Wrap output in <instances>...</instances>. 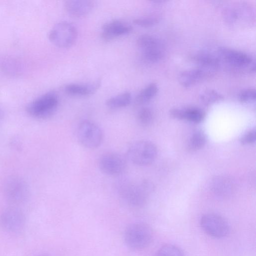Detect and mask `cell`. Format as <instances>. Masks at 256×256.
Masks as SVG:
<instances>
[{
    "label": "cell",
    "mask_w": 256,
    "mask_h": 256,
    "mask_svg": "<svg viewBox=\"0 0 256 256\" xmlns=\"http://www.w3.org/2000/svg\"><path fill=\"white\" fill-rule=\"evenodd\" d=\"M99 80L86 84H70L64 87L65 92L69 94L86 96L94 94L100 86Z\"/></svg>",
    "instance_id": "2e32d148"
},
{
    "label": "cell",
    "mask_w": 256,
    "mask_h": 256,
    "mask_svg": "<svg viewBox=\"0 0 256 256\" xmlns=\"http://www.w3.org/2000/svg\"><path fill=\"white\" fill-rule=\"evenodd\" d=\"M3 190L4 196L10 202L22 204L28 198L29 188L27 183L18 176H10L4 182Z\"/></svg>",
    "instance_id": "52a82bcc"
},
{
    "label": "cell",
    "mask_w": 256,
    "mask_h": 256,
    "mask_svg": "<svg viewBox=\"0 0 256 256\" xmlns=\"http://www.w3.org/2000/svg\"><path fill=\"white\" fill-rule=\"evenodd\" d=\"M136 44L142 52L164 50L163 42L158 38L150 34H142L137 39Z\"/></svg>",
    "instance_id": "d6986e66"
},
{
    "label": "cell",
    "mask_w": 256,
    "mask_h": 256,
    "mask_svg": "<svg viewBox=\"0 0 256 256\" xmlns=\"http://www.w3.org/2000/svg\"><path fill=\"white\" fill-rule=\"evenodd\" d=\"M200 98L204 104L209 106L222 100L224 96L214 90L208 89L201 94Z\"/></svg>",
    "instance_id": "603a6c76"
},
{
    "label": "cell",
    "mask_w": 256,
    "mask_h": 256,
    "mask_svg": "<svg viewBox=\"0 0 256 256\" xmlns=\"http://www.w3.org/2000/svg\"><path fill=\"white\" fill-rule=\"evenodd\" d=\"M256 140V132L255 129H252L244 134L240 138V142L244 145L252 144Z\"/></svg>",
    "instance_id": "f546056e"
},
{
    "label": "cell",
    "mask_w": 256,
    "mask_h": 256,
    "mask_svg": "<svg viewBox=\"0 0 256 256\" xmlns=\"http://www.w3.org/2000/svg\"><path fill=\"white\" fill-rule=\"evenodd\" d=\"M256 98V91L254 88L244 90L238 94V100L242 102H254Z\"/></svg>",
    "instance_id": "f1b7e54d"
},
{
    "label": "cell",
    "mask_w": 256,
    "mask_h": 256,
    "mask_svg": "<svg viewBox=\"0 0 256 256\" xmlns=\"http://www.w3.org/2000/svg\"><path fill=\"white\" fill-rule=\"evenodd\" d=\"M58 105V97L54 92H48L38 96L30 102L26 110L30 116L40 119L48 118L56 110Z\"/></svg>",
    "instance_id": "277c9868"
},
{
    "label": "cell",
    "mask_w": 256,
    "mask_h": 256,
    "mask_svg": "<svg viewBox=\"0 0 256 256\" xmlns=\"http://www.w3.org/2000/svg\"><path fill=\"white\" fill-rule=\"evenodd\" d=\"M164 50H154L142 52L143 59L148 62H156L164 56Z\"/></svg>",
    "instance_id": "4316f807"
},
{
    "label": "cell",
    "mask_w": 256,
    "mask_h": 256,
    "mask_svg": "<svg viewBox=\"0 0 256 256\" xmlns=\"http://www.w3.org/2000/svg\"><path fill=\"white\" fill-rule=\"evenodd\" d=\"M139 123L144 126H147L152 122L154 114L151 109L148 108H142L138 112L137 116Z\"/></svg>",
    "instance_id": "d4e9b609"
},
{
    "label": "cell",
    "mask_w": 256,
    "mask_h": 256,
    "mask_svg": "<svg viewBox=\"0 0 256 256\" xmlns=\"http://www.w3.org/2000/svg\"><path fill=\"white\" fill-rule=\"evenodd\" d=\"M78 32L75 26L68 22L62 21L56 24L48 34V39L54 46L66 48L76 42Z\"/></svg>",
    "instance_id": "8992f818"
},
{
    "label": "cell",
    "mask_w": 256,
    "mask_h": 256,
    "mask_svg": "<svg viewBox=\"0 0 256 256\" xmlns=\"http://www.w3.org/2000/svg\"></svg>",
    "instance_id": "1f68e13d"
},
{
    "label": "cell",
    "mask_w": 256,
    "mask_h": 256,
    "mask_svg": "<svg viewBox=\"0 0 256 256\" xmlns=\"http://www.w3.org/2000/svg\"><path fill=\"white\" fill-rule=\"evenodd\" d=\"M25 222L24 214L17 208H8L0 215L1 227L10 233L16 234L21 232L24 226Z\"/></svg>",
    "instance_id": "30bf717a"
},
{
    "label": "cell",
    "mask_w": 256,
    "mask_h": 256,
    "mask_svg": "<svg viewBox=\"0 0 256 256\" xmlns=\"http://www.w3.org/2000/svg\"><path fill=\"white\" fill-rule=\"evenodd\" d=\"M100 171L108 176H118L124 172L127 166L126 157L116 152H106L100 158L98 162Z\"/></svg>",
    "instance_id": "9c48e42d"
},
{
    "label": "cell",
    "mask_w": 256,
    "mask_h": 256,
    "mask_svg": "<svg viewBox=\"0 0 256 256\" xmlns=\"http://www.w3.org/2000/svg\"><path fill=\"white\" fill-rule=\"evenodd\" d=\"M212 192L219 198H226L234 192V185L232 180L225 176H217L210 182Z\"/></svg>",
    "instance_id": "4fadbf2b"
},
{
    "label": "cell",
    "mask_w": 256,
    "mask_h": 256,
    "mask_svg": "<svg viewBox=\"0 0 256 256\" xmlns=\"http://www.w3.org/2000/svg\"><path fill=\"white\" fill-rule=\"evenodd\" d=\"M153 232L151 228L142 222L129 224L124 234L126 245L133 250H140L146 248L152 242Z\"/></svg>",
    "instance_id": "7a4b0ae2"
},
{
    "label": "cell",
    "mask_w": 256,
    "mask_h": 256,
    "mask_svg": "<svg viewBox=\"0 0 256 256\" xmlns=\"http://www.w3.org/2000/svg\"><path fill=\"white\" fill-rule=\"evenodd\" d=\"M159 22V18L156 16H146L136 18L133 22L140 27L150 28L152 27Z\"/></svg>",
    "instance_id": "83f0119b"
},
{
    "label": "cell",
    "mask_w": 256,
    "mask_h": 256,
    "mask_svg": "<svg viewBox=\"0 0 256 256\" xmlns=\"http://www.w3.org/2000/svg\"><path fill=\"white\" fill-rule=\"evenodd\" d=\"M170 114L174 118L186 120L194 124L202 122L205 116L204 112L196 107L174 108L170 111Z\"/></svg>",
    "instance_id": "5bb4252c"
},
{
    "label": "cell",
    "mask_w": 256,
    "mask_h": 256,
    "mask_svg": "<svg viewBox=\"0 0 256 256\" xmlns=\"http://www.w3.org/2000/svg\"><path fill=\"white\" fill-rule=\"evenodd\" d=\"M1 65L3 70L9 74H16L20 70V64L12 58L2 60Z\"/></svg>",
    "instance_id": "484cf974"
},
{
    "label": "cell",
    "mask_w": 256,
    "mask_h": 256,
    "mask_svg": "<svg viewBox=\"0 0 256 256\" xmlns=\"http://www.w3.org/2000/svg\"><path fill=\"white\" fill-rule=\"evenodd\" d=\"M158 90V86L156 84H150L138 94L135 99L136 103L138 104H142L148 102L154 98Z\"/></svg>",
    "instance_id": "ffe728a7"
},
{
    "label": "cell",
    "mask_w": 256,
    "mask_h": 256,
    "mask_svg": "<svg viewBox=\"0 0 256 256\" xmlns=\"http://www.w3.org/2000/svg\"><path fill=\"white\" fill-rule=\"evenodd\" d=\"M76 137L84 147L94 149L100 146L102 142L104 134L98 124L93 121L85 120L78 124Z\"/></svg>",
    "instance_id": "5b68a950"
},
{
    "label": "cell",
    "mask_w": 256,
    "mask_h": 256,
    "mask_svg": "<svg viewBox=\"0 0 256 256\" xmlns=\"http://www.w3.org/2000/svg\"><path fill=\"white\" fill-rule=\"evenodd\" d=\"M158 150L156 145L148 140H139L132 144L126 150V157L133 164L148 166L156 160Z\"/></svg>",
    "instance_id": "3957f363"
},
{
    "label": "cell",
    "mask_w": 256,
    "mask_h": 256,
    "mask_svg": "<svg viewBox=\"0 0 256 256\" xmlns=\"http://www.w3.org/2000/svg\"><path fill=\"white\" fill-rule=\"evenodd\" d=\"M206 74V72L204 68L190 69L181 72L178 77V80L182 86L188 88L204 79Z\"/></svg>",
    "instance_id": "e0dca14e"
},
{
    "label": "cell",
    "mask_w": 256,
    "mask_h": 256,
    "mask_svg": "<svg viewBox=\"0 0 256 256\" xmlns=\"http://www.w3.org/2000/svg\"><path fill=\"white\" fill-rule=\"evenodd\" d=\"M118 192L128 206L132 208L144 206L154 190V185L148 180L138 182L122 181L118 186Z\"/></svg>",
    "instance_id": "6da1fadb"
},
{
    "label": "cell",
    "mask_w": 256,
    "mask_h": 256,
    "mask_svg": "<svg viewBox=\"0 0 256 256\" xmlns=\"http://www.w3.org/2000/svg\"><path fill=\"white\" fill-rule=\"evenodd\" d=\"M192 60L202 68L216 69L220 65V58L208 52H196L192 56Z\"/></svg>",
    "instance_id": "ac0fdd59"
},
{
    "label": "cell",
    "mask_w": 256,
    "mask_h": 256,
    "mask_svg": "<svg viewBox=\"0 0 256 256\" xmlns=\"http://www.w3.org/2000/svg\"><path fill=\"white\" fill-rule=\"evenodd\" d=\"M206 142V136L201 130L194 132L190 136L188 142V148L192 151H195L202 148Z\"/></svg>",
    "instance_id": "7402d4cb"
},
{
    "label": "cell",
    "mask_w": 256,
    "mask_h": 256,
    "mask_svg": "<svg viewBox=\"0 0 256 256\" xmlns=\"http://www.w3.org/2000/svg\"><path fill=\"white\" fill-rule=\"evenodd\" d=\"M200 225L206 234L216 238L226 236L230 231L229 224L226 220L216 214H204L200 218Z\"/></svg>",
    "instance_id": "ba28073f"
},
{
    "label": "cell",
    "mask_w": 256,
    "mask_h": 256,
    "mask_svg": "<svg viewBox=\"0 0 256 256\" xmlns=\"http://www.w3.org/2000/svg\"><path fill=\"white\" fill-rule=\"evenodd\" d=\"M102 30V37L108 40L130 34L132 27L124 21L113 20L104 24Z\"/></svg>",
    "instance_id": "7c38bea8"
},
{
    "label": "cell",
    "mask_w": 256,
    "mask_h": 256,
    "mask_svg": "<svg viewBox=\"0 0 256 256\" xmlns=\"http://www.w3.org/2000/svg\"><path fill=\"white\" fill-rule=\"evenodd\" d=\"M94 6V2L90 0H68L64 3L66 11L75 16L86 15L92 11Z\"/></svg>",
    "instance_id": "9a60e30c"
},
{
    "label": "cell",
    "mask_w": 256,
    "mask_h": 256,
    "mask_svg": "<svg viewBox=\"0 0 256 256\" xmlns=\"http://www.w3.org/2000/svg\"><path fill=\"white\" fill-rule=\"evenodd\" d=\"M46 256V255H40V256Z\"/></svg>",
    "instance_id": "4dcf8cb0"
},
{
    "label": "cell",
    "mask_w": 256,
    "mask_h": 256,
    "mask_svg": "<svg viewBox=\"0 0 256 256\" xmlns=\"http://www.w3.org/2000/svg\"><path fill=\"white\" fill-rule=\"evenodd\" d=\"M155 256H184L183 252L174 244H166L156 252Z\"/></svg>",
    "instance_id": "cb8c5ba5"
},
{
    "label": "cell",
    "mask_w": 256,
    "mask_h": 256,
    "mask_svg": "<svg viewBox=\"0 0 256 256\" xmlns=\"http://www.w3.org/2000/svg\"><path fill=\"white\" fill-rule=\"evenodd\" d=\"M132 100L130 93L126 92L112 96L106 102V105L110 108H122L128 106Z\"/></svg>",
    "instance_id": "44dd1931"
},
{
    "label": "cell",
    "mask_w": 256,
    "mask_h": 256,
    "mask_svg": "<svg viewBox=\"0 0 256 256\" xmlns=\"http://www.w3.org/2000/svg\"><path fill=\"white\" fill-rule=\"evenodd\" d=\"M220 59L236 68H245L252 63V58L243 52L226 48L218 50Z\"/></svg>",
    "instance_id": "8fae6325"
}]
</instances>
